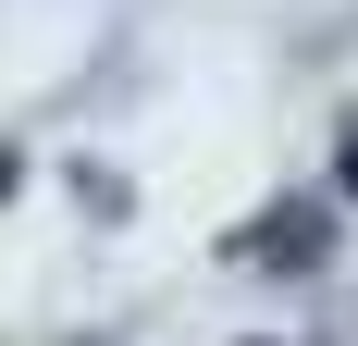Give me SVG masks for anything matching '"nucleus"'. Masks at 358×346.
I'll return each mask as SVG.
<instances>
[{
    "instance_id": "1",
    "label": "nucleus",
    "mask_w": 358,
    "mask_h": 346,
    "mask_svg": "<svg viewBox=\"0 0 358 346\" xmlns=\"http://www.w3.org/2000/svg\"><path fill=\"white\" fill-rule=\"evenodd\" d=\"M346 186H358V148H346Z\"/></svg>"
}]
</instances>
